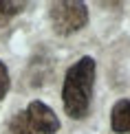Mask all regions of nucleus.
I'll list each match as a JSON object with an SVG mask.
<instances>
[{
  "label": "nucleus",
  "mask_w": 130,
  "mask_h": 134,
  "mask_svg": "<svg viewBox=\"0 0 130 134\" xmlns=\"http://www.w3.org/2000/svg\"><path fill=\"white\" fill-rule=\"evenodd\" d=\"M95 75H97V64L90 55H84L77 62H73V66H69L62 83V105L71 119L82 121L90 112Z\"/></svg>",
  "instance_id": "f257e3e1"
},
{
  "label": "nucleus",
  "mask_w": 130,
  "mask_h": 134,
  "mask_svg": "<svg viewBox=\"0 0 130 134\" xmlns=\"http://www.w3.org/2000/svg\"><path fill=\"white\" fill-rule=\"evenodd\" d=\"M60 119L44 101L35 99L11 116L7 134H58Z\"/></svg>",
  "instance_id": "f03ea898"
},
{
  "label": "nucleus",
  "mask_w": 130,
  "mask_h": 134,
  "mask_svg": "<svg viewBox=\"0 0 130 134\" xmlns=\"http://www.w3.org/2000/svg\"><path fill=\"white\" fill-rule=\"evenodd\" d=\"M49 22L51 29L58 35L66 37L73 33L82 31L88 22V9L84 2L77 0H62V2H53L49 7Z\"/></svg>",
  "instance_id": "7ed1b4c3"
},
{
  "label": "nucleus",
  "mask_w": 130,
  "mask_h": 134,
  "mask_svg": "<svg viewBox=\"0 0 130 134\" xmlns=\"http://www.w3.org/2000/svg\"><path fill=\"white\" fill-rule=\"evenodd\" d=\"M110 127L115 134H130V99H119L110 108Z\"/></svg>",
  "instance_id": "20e7f679"
},
{
  "label": "nucleus",
  "mask_w": 130,
  "mask_h": 134,
  "mask_svg": "<svg viewBox=\"0 0 130 134\" xmlns=\"http://www.w3.org/2000/svg\"><path fill=\"white\" fill-rule=\"evenodd\" d=\"M24 4L22 2H11V0H0V26L9 24L11 18H15L18 13H22Z\"/></svg>",
  "instance_id": "39448f33"
},
{
  "label": "nucleus",
  "mask_w": 130,
  "mask_h": 134,
  "mask_svg": "<svg viewBox=\"0 0 130 134\" xmlns=\"http://www.w3.org/2000/svg\"><path fill=\"white\" fill-rule=\"evenodd\" d=\"M9 88H11L9 68H7V64L0 59V101H4V97L9 94Z\"/></svg>",
  "instance_id": "423d86ee"
}]
</instances>
